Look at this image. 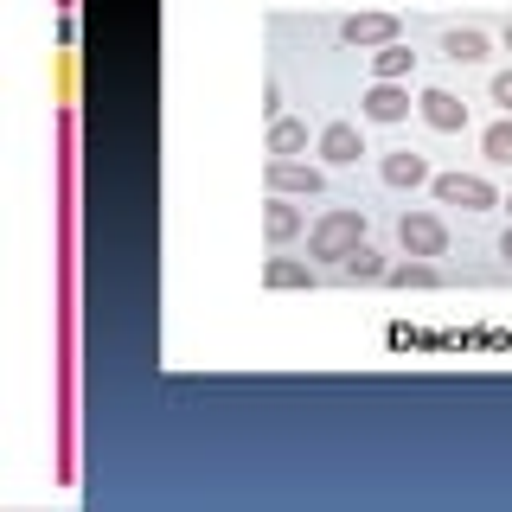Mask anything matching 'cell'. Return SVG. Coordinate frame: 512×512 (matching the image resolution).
<instances>
[{
    "mask_svg": "<svg viewBox=\"0 0 512 512\" xmlns=\"http://www.w3.org/2000/svg\"><path fill=\"white\" fill-rule=\"evenodd\" d=\"M500 256H506V269H512V231H506V237H500Z\"/></svg>",
    "mask_w": 512,
    "mask_h": 512,
    "instance_id": "d6986e66",
    "label": "cell"
},
{
    "mask_svg": "<svg viewBox=\"0 0 512 512\" xmlns=\"http://www.w3.org/2000/svg\"><path fill=\"white\" fill-rule=\"evenodd\" d=\"M340 39L346 45H372V52H378V45L397 39V13H346V20H340Z\"/></svg>",
    "mask_w": 512,
    "mask_h": 512,
    "instance_id": "5b68a950",
    "label": "cell"
},
{
    "mask_svg": "<svg viewBox=\"0 0 512 512\" xmlns=\"http://www.w3.org/2000/svg\"><path fill=\"white\" fill-rule=\"evenodd\" d=\"M301 231H308V212L288 205V192H276V199L263 205V237L269 244H288V237H301Z\"/></svg>",
    "mask_w": 512,
    "mask_h": 512,
    "instance_id": "9c48e42d",
    "label": "cell"
},
{
    "mask_svg": "<svg viewBox=\"0 0 512 512\" xmlns=\"http://www.w3.org/2000/svg\"><path fill=\"white\" fill-rule=\"evenodd\" d=\"M480 154H487L493 167H512V116H500L487 135H480Z\"/></svg>",
    "mask_w": 512,
    "mask_h": 512,
    "instance_id": "e0dca14e",
    "label": "cell"
},
{
    "mask_svg": "<svg viewBox=\"0 0 512 512\" xmlns=\"http://www.w3.org/2000/svg\"><path fill=\"white\" fill-rule=\"evenodd\" d=\"M359 244H365V212L359 205H327V212L308 224V256H320V263H346Z\"/></svg>",
    "mask_w": 512,
    "mask_h": 512,
    "instance_id": "6da1fadb",
    "label": "cell"
},
{
    "mask_svg": "<svg viewBox=\"0 0 512 512\" xmlns=\"http://www.w3.org/2000/svg\"><path fill=\"white\" fill-rule=\"evenodd\" d=\"M500 39H506V52H512V20H506V32H500Z\"/></svg>",
    "mask_w": 512,
    "mask_h": 512,
    "instance_id": "ffe728a7",
    "label": "cell"
},
{
    "mask_svg": "<svg viewBox=\"0 0 512 512\" xmlns=\"http://www.w3.org/2000/svg\"><path fill=\"white\" fill-rule=\"evenodd\" d=\"M301 148H308V122H288V116L269 122V160H288Z\"/></svg>",
    "mask_w": 512,
    "mask_h": 512,
    "instance_id": "9a60e30c",
    "label": "cell"
},
{
    "mask_svg": "<svg viewBox=\"0 0 512 512\" xmlns=\"http://www.w3.org/2000/svg\"><path fill=\"white\" fill-rule=\"evenodd\" d=\"M314 263H295V256H269L263 263V288H314Z\"/></svg>",
    "mask_w": 512,
    "mask_h": 512,
    "instance_id": "8fae6325",
    "label": "cell"
},
{
    "mask_svg": "<svg viewBox=\"0 0 512 512\" xmlns=\"http://www.w3.org/2000/svg\"><path fill=\"white\" fill-rule=\"evenodd\" d=\"M442 58H455V64H480V58H487V32H474V26H448V32H442Z\"/></svg>",
    "mask_w": 512,
    "mask_h": 512,
    "instance_id": "7c38bea8",
    "label": "cell"
},
{
    "mask_svg": "<svg viewBox=\"0 0 512 512\" xmlns=\"http://www.w3.org/2000/svg\"><path fill=\"white\" fill-rule=\"evenodd\" d=\"M314 148H320V160H327V167H352V160L365 154V141H359V128H352V122H327Z\"/></svg>",
    "mask_w": 512,
    "mask_h": 512,
    "instance_id": "ba28073f",
    "label": "cell"
},
{
    "mask_svg": "<svg viewBox=\"0 0 512 512\" xmlns=\"http://www.w3.org/2000/svg\"><path fill=\"white\" fill-rule=\"evenodd\" d=\"M487 90H493V103H500V109H506V116H512V71H500V77H493V84H487Z\"/></svg>",
    "mask_w": 512,
    "mask_h": 512,
    "instance_id": "ac0fdd59",
    "label": "cell"
},
{
    "mask_svg": "<svg viewBox=\"0 0 512 512\" xmlns=\"http://www.w3.org/2000/svg\"><path fill=\"white\" fill-rule=\"evenodd\" d=\"M416 71V52L404 39H391V45H378L372 52V77H391V84H404V77Z\"/></svg>",
    "mask_w": 512,
    "mask_h": 512,
    "instance_id": "5bb4252c",
    "label": "cell"
},
{
    "mask_svg": "<svg viewBox=\"0 0 512 512\" xmlns=\"http://www.w3.org/2000/svg\"><path fill=\"white\" fill-rule=\"evenodd\" d=\"M378 173H384V186H423L429 180V160L410 154V148H391V154L378 160Z\"/></svg>",
    "mask_w": 512,
    "mask_h": 512,
    "instance_id": "30bf717a",
    "label": "cell"
},
{
    "mask_svg": "<svg viewBox=\"0 0 512 512\" xmlns=\"http://www.w3.org/2000/svg\"><path fill=\"white\" fill-rule=\"evenodd\" d=\"M263 180H269V192H288V199H320L327 192V173L308 167V160H269Z\"/></svg>",
    "mask_w": 512,
    "mask_h": 512,
    "instance_id": "277c9868",
    "label": "cell"
},
{
    "mask_svg": "<svg viewBox=\"0 0 512 512\" xmlns=\"http://www.w3.org/2000/svg\"><path fill=\"white\" fill-rule=\"evenodd\" d=\"M429 186H436V199H442V205H461V212H493V205H506L500 192L480 180V173H436Z\"/></svg>",
    "mask_w": 512,
    "mask_h": 512,
    "instance_id": "7a4b0ae2",
    "label": "cell"
},
{
    "mask_svg": "<svg viewBox=\"0 0 512 512\" xmlns=\"http://www.w3.org/2000/svg\"><path fill=\"white\" fill-rule=\"evenodd\" d=\"M416 109H423V122H429V128H442V135L468 128V103H461L455 90H423V96H416Z\"/></svg>",
    "mask_w": 512,
    "mask_h": 512,
    "instance_id": "8992f818",
    "label": "cell"
},
{
    "mask_svg": "<svg viewBox=\"0 0 512 512\" xmlns=\"http://www.w3.org/2000/svg\"><path fill=\"white\" fill-rule=\"evenodd\" d=\"M384 282H397V288H436L442 269L429 263V256H410V263H391V276H384Z\"/></svg>",
    "mask_w": 512,
    "mask_h": 512,
    "instance_id": "2e32d148",
    "label": "cell"
},
{
    "mask_svg": "<svg viewBox=\"0 0 512 512\" xmlns=\"http://www.w3.org/2000/svg\"><path fill=\"white\" fill-rule=\"evenodd\" d=\"M506 212H512V192H506Z\"/></svg>",
    "mask_w": 512,
    "mask_h": 512,
    "instance_id": "44dd1931",
    "label": "cell"
},
{
    "mask_svg": "<svg viewBox=\"0 0 512 512\" xmlns=\"http://www.w3.org/2000/svg\"><path fill=\"white\" fill-rule=\"evenodd\" d=\"M384 276H391V263H384L372 244H359V250L340 263V282H352V288H359V282H384Z\"/></svg>",
    "mask_w": 512,
    "mask_h": 512,
    "instance_id": "4fadbf2b",
    "label": "cell"
},
{
    "mask_svg": "<svg viewBox=\"0 0 512 512\" xmlns=\"http://www.w3.org/2000/svg\"><path fill=\"white\" fill-rule=\"evenodd\" d=\"M365 122H404L410 116V90L404 84H391V77H378L372 90H365Z\"/></svg>",
    "mask_w": 512,
    "mask_h": 512,
    "instance_id": "52a82bcc",
    "label": "cell"
},
{
    "mask_svg": "<svg viewBox=\"0 0 512 512\" xmlns=\"http://www.w3.org/2000/svg\"><path fill=\"white\" fill-rule=\"evenodd\" d=\"M397 244H404V256H429V263H436L448 250V224L436 212H404L397 218Z\"/></svg>",
    "mask_w": 512,
    "mask_h": 512,
    "instance_id": "3957f363",
    "label": "cell"
}]
</instances>
